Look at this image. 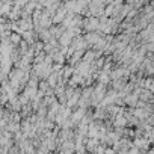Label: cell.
Wrapping results in <instances>:
<instances>
[{"label":"cell","instance_id":"obj_1","mask_svg":"<svg viewBox=\"0 0 154 154\" xmlns=\"http://www.w3.org/2000/svg\"><path fill=\"white\" fill-rule=\"evenodd\" d=\"M65 12H66L65 9H62V11L59 9V11L56 12V15H55V18H53V23L57 24V23H61V21H65V20H64V18H65Z\"/></svg>","mask_w":154,"mask_h":154},{"label":"cell","instance_id":"obj_2","mask_svg":"<svg viewBox=\"0 0 154 154\" xmlns=\"http://www.w3.org/2000/svg\"><path fill=\"white\" fill-rule=\"evenodd\" d=\"M11 42H14V44H21V38H20V35H17V33H11Z\"/></svg>","mask_w":154,"mask_h":154},{"label":"cell","instance_id":"obj_3","mask_svg":"<svg viewBox=\"0 0 154 154\" xmlns=\"http://www.w3.org/2000/svg\"><path fill=\"white\" fill-rule=\"evenodd\" d=\"M119 76H123V70H116V71H113V74H112V79H118Z\"/></svg>","mask_w":154,"mask_h":154}]
</instances>
